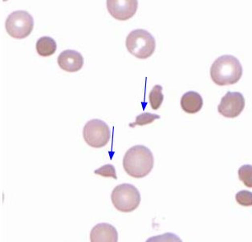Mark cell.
I'll return each instance as SVG.
<instances>
[{
    "instance_id": "obj_1",
    "label": "cell",
    "mask_w": 252,
    "mask_h": 242,
    "mask_svg": "<svg viewBox=\"0 0 252 242\" xmlns=\"http://www.w3.org/2000/svg\"><path fill=\"white\" fill-rule=\"evenodd\" d=\"M155 159L152 151L144 145H135L126 151L123 158L125 171L132 178H143L154 168Z\"/></svg>"
},
{
    "instance_id": "obj_2",
    "label": "cell",
    "mask_w": 252,
    "mask_h": 242,
    "mask_svg": "<svg viewBox=\"0 0 252 242\" xmlns=\"http://www.w3.org/2000/svg\"><path fill=\"white\" fill-rule=\"evenodd\" d=\"M243 76V67L236 57L225 55L219 57L211 67V77L220 86L235 85Z\"/></svg>"
},
{
    "instance_id": "obj_3",
    "label": "cell",
    "mask_w": 252,
    "mask_h": 242,
    "mask_svg": "<svg viewBox=\"0 0 252 242\" xmlns=\"http://www.w3.org/2000/svg\"><path fill=\"white\" fill-rule=\"evenodd\" d=\"M126 45L129 53L141 60L151 57L156 49L155 37L144 29L132 30L126 38Z\"/></svg>"
},
{
    "instance_id": "obj_4",
    "label": "cell",
    "mask_w": 252,
    "mask_h": 242,
    "mask_svg": "<svg viewBox=\"0 0 252 242\" xmlns=\"http://www.w3.org/2000/svg\"><path fill=\"white\" fill-rule=\"evenodd\" d=\"M111 200L114 207L122 212L134 211L141 203V194L134 185L122 184L113 189Z\"/></svg>"
},
{
    "instance_id": "obj_5",
    "label": "cell",
    "mask_w": 252,
    "mask_h": 242,
    "mask_svg": "<svg viewBox=\"0 0 252 242\" xmlns=\"http://www.w3.org/2000/svg\"><path fill=\"white\" fill-rule=\"evenodd\" d=\"M5 28L12 38L22 39L30 35L34 29V19L26 11H15L8 15Z\"/></svg>"
},
{
    "instance_id": "obj_6",
    "label": "cell",
    "mask_w": 252,
    "mask_h": 242,
    "mask_svg": "<svg viewBox=\"0 0 252 242\" xmlns=\"http://www.w3.org/2000/svg\"><path fill=\"white\" fill-rule=\"evenodd\" d=\"M83 137L90 147L100 149L104 147L110 141L111 131L104 121L91 120L84 127Z\"/></svg>"
},
{
    "instance_id": "obj_7",
    "label": "cell",
    "mask_w": 252,
    "mask_h": 242,
    "mask_svg": "<svg viewBox=\"0 0 252 242\" xmlns=\"http://www.w3.org/2000/svg\"><path fill=\"white\" fill-rule=\"evenodd\" d=\"M245 108V99L243 94L238 91H228L222 98L218 111L226 118H235L241 114Z\"/></svg>"
},
{
    "instance_id": "obj_8",
    "label": "cell",
    "mask_w": 252,
    "mask_h": 242,
    "mask_svg": "<svg viewBox=\"0 0 252 242\" xmlns=\"http://www.w3.org/2000/svg\"><path fill=\"white\" fill-rule=\"evenodd\" d=\"M106 4L109 14L121 21L133 17L138 7L137 0H108Z\"/></svg>"
},
{
    "instance_id": "obj_9",
    "label": "cell",
    "mask_w": 252,
    "mask_h": 242,
    "mask_svg": "<svg viewBox=\"0 0 252 242\" xmlns=\"http://www.w3.org/2000/svg\"><path fill=\"white\" fill-rule=\"evenodd\" d=\"M57 63L61 69L67 72H76L82 68L84 57L80 52L74 50H65L61 52L57 59Z\"/></svg>"
},
{
    "instance_id": "obj_10",
    "label": "cell",
    "mask_w": 252,
    "mask_h": 242,
    "mask_svg": "<svg viewBox=\"0 0 252 242\" xmlns=\"http://www.w3.org/2000/svg\"><path fill=\"white\" fill-rule=\"evenodd\" d=\"M92 242H117L118 233L114 226L108 223H100L93 228L90 233Z\"/></svg>"
},
{
    "instance_id": "obj_11",
    "label": "cell",
    "mask_w": 252,
    "mask_h": 242,
    "mask_svg": "<svg viewBox=\"0 0 252 242\" xmlns=\"http://www.w3.org/2000/svg\"><path fill=\"white\" fill-rule=\"evenodd\" d=\"M203 100L200 94L196 91H187L181 99V107L189 114H195L202 109Z\"/></svg>"
},
{
    "instance_id": "obj_12",
    "label": "cell",
    "mask_w": 252,
    "mask_h": 242,
    "mask_svg": "<svg viewBox=\"0 0 252 242\" xmlns=\"http://www.w3.org/2000/svg\"><path fill=\"white\" fill-rule=\"evenodd\" d=\"M35 48L40 57H50L57 52V42L52 37L43 36L38 39Z\"/></svg>"
},
{
    "instance_id": "obj_13",
    "label": "cell",
    "mask_w": 252,
    "mask_h": 242,
    "mask_svg": "<svg viewBox=\"0 0 252 242\" xmlns=\"http://www.w3.org/2000/svg\"><path fill=\"white\" fill-rule=\"evenodd\" d=\"M162 87L161 85H155L150 91L149 100L151 108L154 110H158L164 100V95L162 94Z\"/></svg>"
},
{
    "instance_id": "obj_14",
    "label": "cell",
    "mask_w": 252,
    "mask_h": 242,
    "mask_svg": "<svg viewBox=\"0 0 252 242\" xmlns=\"http://www.w3.org/2000/svg\"><path fill=\"white\" fill-rule=\"evenodd\" d=\"M160 119L159 115L152 114L150 113H144L136 117V121L133 123H129V127L134 128L135 126H144L152 123L155 120Z\"/></svg>"
},
{
    "instance_id": "obj_15",
    "label": "cell",
    "mask_w": 252,
    "mask_h": 242,
    "mask_svg": "<svg viewBox=\"0 0 252 242\" xmlns=\"http://www.w3.org/2000/svg\"><path fill=\"white\" fill-rule=\"evenodd\" d=\"M239 178L244 185L248 188H252V165L244 164L240 167L238 171Z\"/></svg>"
},
{
    "instance_id": "obj_16",
    "label": "cell",
    "mask_w": 252,
    "mask_h": 242,
    "mask_svg": "<svg viewBox=\"0 0 252 242\" xmlns=\"http://www.w3.org/2000/svg\"><path fill=\"white\" fill-rule=\"evenodd\" d=\"M96 175H100L104 178H112L113 179H118V176L116 173V169L113 164H105L104 166L100 167V169H96L94 171Z\"/></svg>"
},
{
    "instance_id": "obj_17",
    "label": "cell",
    "mask_w": 252,
    "mask_h": 242,
    "mask_svg": "<svg viewBox=\"0 0 252 242\" xmlns=\"http://www.w3.org/2000/svg\"><path fill=\"white\" fill-rule=\"evenodd\" d=\"M235 200L240 206H252V192L248 190L239 191L235 196Z\"/></svg>"
}]
</instances>
